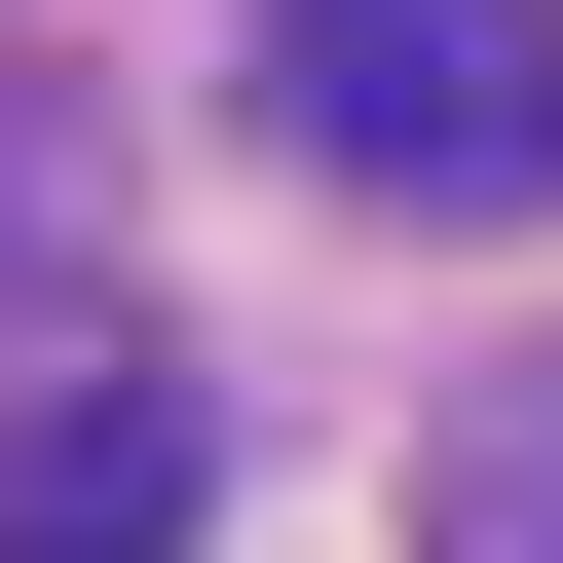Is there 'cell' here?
<instances>
[{"label":"cell","instance_id":"1","mask_svg":"<svg viewBox=\"0 0 563 563\" xmlns=\"http://www.w3.org/2000/svg\"><path fill=\"white\" fill-rule=\"evenodd\" d=\"M263 113L376 225H563V0H263Z\"/></svg>","mask_w":563,"mask_h":563},{"label":"cell","instance_id":"2","mask_svg":"<svg viewBox=\"0 0 563 563\" xmlns=\"http://www.w3.org/2000/svg\"><path fill=\"white\" fill-rule=\"evenodd\" d=\"M413 563H563V376H526V413H451V488H413Z\"/></svg>","mask_w":563,"mask_h":563},{"label":"cell","instance_id":"3","mask_svg":"<svg viewBox=\"0 0 563 563\" xmlns=\"http://www.w3.org/2000/svg\"><path fill=\"white\" fill-rule=\"evenodd\" d=\"M0 563H151V526H0Z\"/></svg>","mask_w":563,"mask_h":563}]
</instances>
